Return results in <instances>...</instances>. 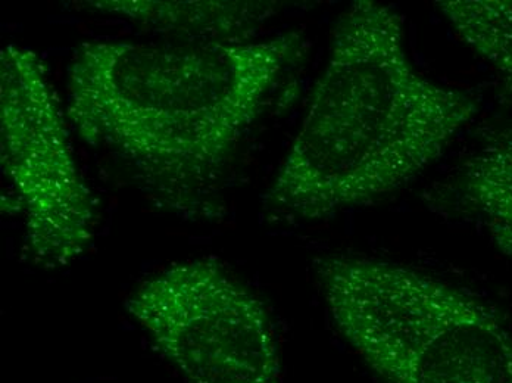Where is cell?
<instances>
[{"label":"cell","mask_w":512,"mask_h":383,"mask_svg":"<svg viewBox=\"0 0 512 383\" xmlns=\"http://www.w3.org/2000/svg\"><path fill=\"white\" fill-rule=\"evenodd\" d=\"M301 45L296 31L86 42L68 65V118L184 202L218 176Z\"/></svg>","instance_id":"cell-1"},{"label":"cell","mask_w":512,"mask_h":383,"mask_svg":"<svg viewBox=\"0 0 512 383\" xmlns=\"http://www.w3.org/2000/svg\"><path fill=\"white\" fill-rule=\"evenodd\" d=\"M401 15L357 0L337 21L326 68L267 205L323 220L404 188L473 120L461 90L426 79L405 48Z\"/></svg>","instance_id":"cell-2"},{"label":"cell","mask_w":512,"mask_h":383,"mask_svg":"<svg viewBox=\"0 0 512 383\" xmlns=\"http://www.w3.org/2000/svg\"><path fill=\"white\" fill-rule=\"evenodd\" d=\"M334 328L386 383H512V333L457 286L376 258L315 261Z\"/></svg>","instance_id":"cell-3"},{"label":"cell","mask_w":512,"mask_h":383,"mask_svg":"<svg viewBox=\"0 0 512 383\" xmlns=\"http://www.w3.org/2000/svg\"><path fill=\"white\" fill-rule=\"evenodd\" d=\"M128 316L190 383H280L267 308L220 263L173 264L126 301Z\"/></svg>","instance_id":"cell-4"},{"label":"cell","mask_w":512,"mask_h":383,"mask_svg":"<svg viewBox=\"0 0 512 383\" xmlns=\"http://www.w3.org/2000/svg\"><path fill=\"white\" fill-rule=\"evenodd\" d=\"M0 158L20 193L27 245L37 263L67 266L92 244L95 204L36 52H0Z\"/></svg>","instance_id":"cell-5"},{"label":"cell","mask_w":512,"mask_h":383,"mask_svg":"<svg viewBox=\"0 0 512 383\" xmlns=\"http://www.w3.org/2000/svg\"><path fill=\"white\" fill-rule=\"evenodd\" d=\"M92 8L123 15L142 26L179 31V37L249 40V34L273 12L265 2H90Z\"/></svg>","instance_id":"cell-6"},{"label":"cell","mask_w":512,"mask_h":383,"mask_svg":"<svg viewBox=\"0 0 512 383\" xmlns=\"http://www.w3.org/2000/svg\"><path fill=\"white\" fill-rule=\"evenodd\" d=\"M461 196L512 261V126L487 135L462 165Z\"/></svg>","instance_id":"cell-7"},{"label":"cell","mask_w":512,"mask_h":383,"mask_svg":"<svg viewBox=\"0 0 512 383\" xmlns=\"http://www.w3.org/2000/svg\"><path fill=\"white\" fill-rule=\"evenodd\" d=\"M436 5L512 95V0H446Z\"/></svg>","instance_id":"cell-8"}]
</instances>
